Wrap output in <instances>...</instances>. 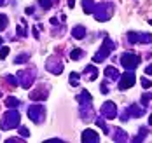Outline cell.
I'll use <instances>...</instances> for the list:
<instances>
[{"label":"cell","instance_id":"obj_1","mask_svg":"<svg viewBox=\"0 0 152 143\" xmlns=\"http://www.w3.org/2000/svg\"><path fill=\"white\" fill-rule=\"evenodd\" d=\"M19 120H21V115L16 108H9V110L4 113L2 117V122H0V127L2 129H14V127H19Z\"/></svg>","mask_w":152,"mask_h":143},{"label":"cell","instance_id":"obj_2","mask_svg":"<svg viewBox=\"0 0 152 143\" xmlns=\"http://www.w3.org/2000/svg\"><path fill=\"white\" fill-rule=\"evenodd\" d=\"M94 17L98 21H108L112 14H114V4L112 2H100L94 5V11H93Z\"/></svg>","mask_w":152,"mask_h":143},{"label":"cell","instance_id":"obj_3","mask_svg":"<svg viewBox=\"0 0 152 143\" xmlns=\"http://www.w3.org/2000/svg\"><path fill=\"white\" fill-rule=\"evenodd\" d=\"M115 49V46H114V42L110 40V37H107L105 35V40H103V46H102V49L93 56V61L94 63H102V61H105V58H108L110 56V52Z\"/></svg>","mask_w":152,"mask_h":143},{"label":"cell","instance_id":"obj_4","mask_svg":"<svg viewBox=\"0 0 152 143\" xmlns=\"http://www.w3.org/2000/svg\"><path fill=\"white\" fill-rule=\"evenodd\" d=\"M28 117L35 124H42L46 119V107L44 105H33L28 108Z\"/></svg>","mask_w":152,"mask_h":143},{"label":"cell","instance_id":"obj_5","mask_svg":"<svg viewBox=\"0 0 152 143\" xmlns=\"http://www.w3.org/2000/svg\"><path fill=\"white\" fill-rule=\"evenodd\" d=\"M121 65L126 70H135L140 65V56L133 54V52H124L121 56Z\"/></svg>","mask_w":152,"mask_h":143},{"label":"cell","instance_id":"obj_6","mask_svg":"<svg viewBox=\"0 0 152 143\" xmlns=\"http://www.w3.org/2000/svg\"><path fill=\"white\" fill-rule=\"evenodd\" d=\"M128 42H131V44H152V35L151 33L129 32L128 33Z\"/></svg>","mask_w":152,"mask_h":143},{"label":"cell","instance_id":"obj_7","mask_svg":"<svg viewBox=\"0 0 152 143\" xmlns=\"http://www.w3.org/2000/svg\"><path fill=\"white\" fill-rule=\"evenodd\" d=\"M135 82H137V77H135V73L131 72V70H128V72H124L121 77H119V89L124 91V89H129V87H133L135 86Z\"/></svg>","mask_w":152,"mask_h":143},{"label":"cell","instance_id":"obj_8","mask_svg":"<svg viewBox=\"0 0 152 143\" xmlns=\"http://www.w3.org/2000/svg\"><path fill=\"white\" fill-rule=\"evenodd\" d=\"M46 68L51 72V73H54V75H60L61 72H63V68H65V65H63V61H61L58 56H51V58L47 60Z\"/></svg>","mask_w":152,"mask_h":143},{"label":"cell","instance_id":"obj_9","mask_svg":"<svg viewBox=\"0 0 152 143\" xmlns=\"http://www.w3.org/2000/svg\"><path fill=\"white\" fill-rule=\"evenodd\" d=\"M18 77H19V82L25 89H30L31 82L35 79V72L33 70H19L18 72Z\"/></svg>","mask_w":152,"mask_h":143},{"label":"cell","instance_id":"obj_10","mask_svg":"<svg viewBox=\"0 0 152 143\" xmlns=\"http://www.w3.org/2000/svg\"><path fill=\"white\" fill-rule=\"evenodd\" d=\"M102 115L107 119H115L117 117V107L114 101H105L102 105Z\"/></svg>","mask_w":152,"mask_h":143},{"label":"cell","instance_id":"obj_11","mask_svg":"<svg viewBox=\"0 0 152 143\" xmlns=\"http://www.w3.org/2000/svg\"><path fill=\"white\" fill-rule=\"evenodd\" d=\"M98 142H100V136H98L96 131L86 129V131L82 133V143H98Z\"/></svg>","mask_w":152,"mask_h":143},{"label":"cell","instance_id":"obj_12","mask_svg":"<svg viewBox=\"0 0 152 143\" xmlns=\"http://www.w3.org/2000/svg\"><path fill=\"white\" fill-rule=\"evenodd\" d=\"M126 113L128 117H142L145 113V105H129Z\"/></svg>","mask_w":152,"mask_h":143},{"label":"cell","instance_id":"obj_13","mask_svg":"<svg viewBox=\"0 0 152 143\" xmlns=\"http://www.w3.org/2000/svg\"><path fill=\"white\" fill-rule=\"evenodd\" d=\"M47 96H49V91H47V87H44V86L30 93V98L33 99V101H37V99H46Z\"/></svg>","mask_w":152,"mask_h":143},{"label":"cell","instance_id":"obj_14","mask_svg":"<svg viewBox=\"0 0 152 143\" xmlns=\"http://www.w3.org/2000/svg\"><path fill=\"white\" fill-rule=\"evenodd\" d=\"M93 98H91V93H88V91H82L80 94L77 96V103L79 105H91Z\"/></svg>","mask_w":152,"mask_h":143},{"label":"cell","instance_id":"obj_15","mask_svg":"<svg viewBox=\"0 0 152 143\" xmlns=\"http://www.w3.org/2000/svg\"><path fill=\"white\" fill-rule=\"evenodd\" d=\"M105 77L108 80H117L121 75H119V70H115L114 66H107L105 68Z\"/></svg>","mask_w":152,"mask_h":143},{"label":"cell","instance_id":"obj_16","mask_svg":"<svg viewBox=\"0 0 152 143\" xmlns=\"http://www.w3.org/2000/svg\"><path fill=\"white\" fill-rule=\"evenodd\" d=\"M84 73L89 77L88 80H94L96 77H98V68H96L94 65H88V66L84 68Z\"/></svg>","mask_w":152,"mask_h":143},{"label":"cell","instance_id":"obj_17","mask_svg":"<svg viewBox=\"0 0 152 143\" xmlns=\"http://www.w3.org/2000/svg\"><path fill=\"white\" fill-rule=\"evenodd\" d=\"M72 37H74V38H77V40L84 38V37H86V28H84L82 25H79V26H75V28L72 30Z\"/></svg>","mask_w":152,"mask_h":143},{"label":"cell","instance_id":"obj_18","mask_svg":"<svg viewBox=\"0 0 152 143\" xmlns=\"http://www.w3.org/2000/svg\"><path fill=\"white\" fill-rule=\"evenodd\" d=\"M80 117L86 120V119H91L93 117V108L91 105H80Z\"/></svg>","mask_w":152,"mask_h":143},{"label":"cell","instance_id":"obj_19","mask_svg":"<svg viewBox=\"0 0 152 143\" xmlns=\"http://www.w3.org/2000/svg\"><path fill=\"white\" fill-rule=\"evenodd\" d=\"M94 2L93 0H82V9H84V12L86 14H93V11H94Z\"/></svg>","mask_w":152,"mask_h":143},{"label":"cell","instance_id":"obj_20","mask_svg":"<svg viewBox=\"0 0 152 143\" xmlns=\"http://www.w3.org/2000/svg\"><path fill=\"white\" fill-rule=\"evenodd\" d=\"M19 105H21V101H19L18 98H12V96H7V98H5V107L16 108V107H19Z\"/></svg>","mask_w":152,"mask_h":143},{"label":"cell","instance_id":"obj_21","mask_svg":"<svg viewBox=\"0 0 152 143\" xmlns=\"http://www.w3.org/2000/svg\"><path fill=\"white\" fill-rule=\"evenodd\" d=\"M16 32H18V37H26V21H21L18 25Z\"/></svg>","mask_w":152,"mask_h":143},{"label":"cell","instance_id":"obj_22","mask_svg":"<svg viewBox=\"0 0 152 143\" xmlns=\"http://www.w3.org/2000/svg\"><path fill=\"white\" fill-rule=\"evenodd\" d=\"M115 142H128V136L122 129H115V136H114Z\"/></svg>","mask_w":152,"mask_h":143},{"label":"cell","instance_id":"obj_23","mask_svg":"<svg viewBox=\"0 0 152 143\" xmlns=\"http://www.w3.org/2000/svg\"><path fill=\"white\" fill-rule=\"evenodd\" d=\"M147 134H149V131H147V127H140V134L133 138V142H143Z\"/></svg>","mask_w":152,"mask_h":143},{"label":"cell","instance_id":"obj_24","mask_svg":"<svg viewBox=\"0 0 152 143\" xmlns=\"http://www.w3.org/2000/svg\"><path fill=\"white\" fill-rule=\"evenodd\" d=\"M28 60H30V54H28V52H26V54H19V56H16V58H14V63H16V65L26 63Z\"/></svg>","mask_w":152,"mask_h":143},{"label":"cell","instance_id":"obj_25","mask_svg":"<svg viewBox=\"0 0 152 143\" xmlns=\"http://www.w3.org/2000/svg\"><path fill=\"white\" fill-rule=\"evenodd\" d=\"M7 25H9V17L5 14H0V32H4L7 28Z\"/></svg>","mask_w":152,"mask_h":143},{"label":"cell","instance_id":"obj_26","mask_svg":"<svg viewBox=\"0 0 152 143\" xmlns=\"http://www.w3.org/2000/svg\"><path fill=\"white\" fill-rule=\"evenodd\" d=\"M82 56H84V51H82V49H74L72 54H70V58H72L74 61H75V60H80Z\"/></svg>","mask_w":152,"mask_h":143},{"label":"cell","instance_id":"obj_27","mask_svg":"<svg viewBox=\"0 0 152 143\" xmlns=\"http://www.w3.org/2000/svg\"><path fill=\"white\" fill-rule=\"evenodd\" d=\"M80 75L79 73H75V72H72L70 73V86H79V82H80Z\"/></svg>","mask_w":152,"mask_h":143},{"label":"cell","instance_id":"obj_28","mask_svg":"<svg viewBox=\"0 0 152 143\" xmlns=\"http://www.w3.org/2000/svg\"><path fill=\"white\" fill-rule=\"evenodd\" d=\"M94 122H96V126H98V127H102V129H103V133H108V126L103 122V119H100V117H98V119H94Z\"/></svg>","mask_w":152,"mask_h":143},{"label":"cell","instance_id":"obj_29","mask_svg":"<svg viewBox=\"0 0 152 143\" xmlns=\"http://www.w3.org/2000/svg\"><path fill=\"white\" fill-rule=\"evenodd\" d=\"M39 5L44 7V9H51L53 7V2L51 0H39Z\"/></svg>","mask_w":152,"mask_h":143},{"label":"cell","instance_id":"obj_30","mask_svg":"<svg viewBox=\"0 0 152 143\" xmlns=\"http://www.w3.org/2000/svg\"><path fill=\"white\" fill-rule=\"evenodd\" d=\"M19 134H21L23 138H28V136H30V131H28V127L21 126V127H19Z\"/></svg>","mask_w":152,"mask_h":143},{"label":"cell","instance_id":"obj_31","mask_svg":"<svg viewBox=\"0 0 152 143\" xmlns=\"http://www.w3.org/2000/svg\"><path fill=\"white\" fill-rule=\"evenodd\" d=\"M9 47H0V60H5L7 58V54H9Z\"/></svg>","mask_w":152,"mask_h":143},{"label":"cell","instance_id":"obj_32","mask_svg":"<svg viewBox=\"0 0 152 143\" xmlns=\"http://www.w3.org/2000/svg\"><path fill=\"white\" fill-rule=\"evenodd\" d=\"M7 82H9V84H11L12 87H16V86L19 84V82H18V79H16L14 75H7Z\"/></svg>","mask_w":152,"mask_h":143},{"label":"cell","instance_id":"obj_33","mask_svg":"<svg viewBox=\"0 0 152 143\" xmlns=\"http://www.w3.org/2000/svg\"><path fill=\"white\" fill-rule=\"evenodd\" d=\"M151 99H152V94H143V96H142V105H145V107H147Z\"/></svg>","mask_w":152,"mask_h":143},{"label":"cell","instance_id":"obj_34","mask_svg":"<svg viewBox=\"0 0 152 143\" xmlns=\"http://www.w3.org/2000/svg\"><path fill=\"white\" fill-rule=\"evenodd\" d=\"M142 86H143L145 89H149V87H152V80H149V79H142Z\"/></svg>","mask_w":152,"mask_h":143},{"label":"cell","instance_id":"obj_35","mask_svg":"<svg viewBox=\"0 0 152 143\" xmlns=\"http://www.w3.org/2000/svg\"><path fill=\"white\" fill-rule=\"evenodd\" d=\"M19 142H23L21 138H9L7 140V143H19Z\"/></svg>","mask_w":152,"mask_h":143},{"label":"cell","instance_id":"obj_36","mask_svg":"<svg viewBox=\"0 0 152 143\" xmlns=\"http://www.w3.org/2000/svg\"><path fill=\"white\" fill-rule=\"evenodd\" d=\"M102 93H103V94H107V93H108V86L102 84Z\"/></svg>","mask_w":152,"mask_h":143},{"label":"cell","instance_id":"obj_37","mask_svg":"<svg viewBox=\"0 0 152 143\" xmlns=\"http://www.w3.org/2000/svg\"><path fill=\"white\" fill-rule=\"evenodd\" d=\"M145 73H147V75H152V65H149V66L145 68Z\"/></svg>","mask_w":152,"mask_h":143},{"label":"cell","instance_id":"obj_38","mask_svg":"<svg viewBox=\"0 0 152 143\" xmlns=\"http://www.w3.org/2000/svg\"><path fill=\"white\" fill-rule=\"evenodd\" d=\"M51 25H54V26H58L60 23H58V19H56V17H53V19H51Z\"/></svg>","mask_w":152,"mask_h":143},{"label":"cell","instance_id":"obj_39","mask_svg":"<svg viewBox=\"0 0 152 143\" xmlns=\"http://www.w3.org/2000/svg\"><path fill=\"white\" fill-rule=\"evenodd\" d=\"M26 14H33V7H26Z\"/></svg>","mask_w":152,"mask_h":143},{"label":"cell","instance_id":"obj_40","mask_svg":"<svg viewBox=\"0 0 152 143\" xmlns=\"http://www.w3.org/2000/svg\"><path fill=\"white\" fill-rule=\"evenodd\" d=\"M75 5V0H68V7H74Z\"/></svg>","mask_w":152,"mask_h":143},{"label":"cell","instance_id":"obj_41","mask_svg":"<svg viewBox=\"0 0 152 143\" xmlns=\"http://www.w3.org/2000/svg\"><path fill=\"white\" fill-rule=\"evenodd\" d=\"M149 124L152 126V113H151V117H149Z\"/></svg>","mask_w":152,"mask_h":143},{"label":"cell","instance_id":"obj_42","mask_svg":"<svg viewBox=\"0 0 152 143\" xmlns=\"http://www.w3.org/2000/svg\"><path fill=\"white\" fill-rule=\"evenodd\" d=\"M5 4V0H0V5H4Z\"/></svg>","mask_w":152,"mask_h":143},{"label":"cell","instance_id":"obj_43","mask_svg":"<svg viewBox=\"0 0 152 143\" xmlns=\"http://www.w3.org/2000/svg\"><path fill=\"white\" fill-rule=\"evenodd\" d=\"M0 46H2V37H0Z\"/></svg>","mask_w":152,"mask_h":143},{"label":"cell","instance_id":"obj_44","mask_svg":"<svg viewBox=\"0 0 152 143\" xmlns=\"http://www.w3.org/2000/svg\"><path fill=\"white\" fill-rule=\"evenodd\" d=\"M149 23H151V25H152V19H151V21H149Z\"/></svg>","mask_w":152,"mask_h":143},{"label":"cell","instance_id":"obj_45","mask_svg":"<svg viewBox=\"0 0 152 143\" xmlns=\"http://www.w3.org/2000/svg\"><path fill=\"white\" fill-rule=\"evenodd\" d=\"M0 98H2V93H0Z\"/></svg>","mask_w":152,"mask_h":143}]
</instances>
